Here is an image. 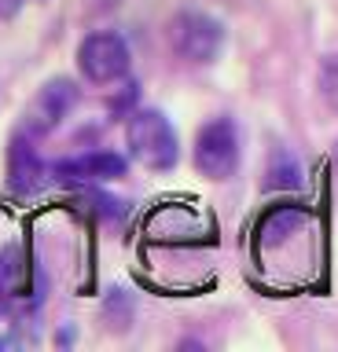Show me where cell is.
I'll return each mask as SVG.
<instances>
[{
  "label": "cell",
  "mask_w": 338,
  "mask_h": 352,
  "mask_svg": "<svg viewBox=\"0 0 338 352\" xmlns=\"http://www.w3.org/2000/svg\"><path fill=\"white\" fill-rule=\"evenodd\" d=\"M125 143L129 154L144 165V169L166 173L177 165V132H173L169 118L162 110H136L133 118L125 121Z\"/></svg>",
  "instance_id": "obj_1"
},
{
  "label": "cell",
  "mask_w": 338,
  "mask_h": 352,
  "mask_svg": "<svg viewBox=\"0 0 338 352\" xmlns=\"http://www.w3.org/2000/svg\"><path fill=\"white\" fill-rule=\"evenodd\" d=\"M41 180H45V165H41L30 136L19 132L12 140V151H8V184H12L15 195H34Z\"/></svg>",
  "instance_id": "obj_6"
},
{
  "label": "cell",
  "mask_w": 338,
  "mask_h": 352,
  "mask_svg": "<svg viewBox=\"0 0 338 352\" xmlns=\"http://www.w3.org/2000/svg\"><path fill=\"white\" fill-rule=\"evenodd\" d=\"M125 169H129L125 158L122 154H111V151L81 154V158L56 165V173L67 176V180H118V176H125Z\"/></svg>",
  "instance_id": "obj_7"
},
{
  "label": "cell",
  "mask_w": 338,
  "mask_h": 352,
  "mask_svg": "<svg viewBox=\"0 0 338 352\" xmlns=\"http://www.w3.org/2000/svg\"><path fill=\"white\" fill-rule=\"evenodd\" d=\"M320 96L327 99V107L338 110V55H331L320 66Z\"/></svg>",
  "instance_id": "obj_9"
},
{
  "label": "cell",
  "mask_w": 338,
  "mask_h": 352,
  "mask_svg": "<svg viewBox=\"0 0 338 352\" xmlns=\"http://www.w3.org/2000/svg\"><path fill=\"white\" fill-rule=\"evenodd\" d=\"M272 187H298L302 184V165L291 158L287 151L276 154V165H272Z\"/></svg>",
  "instance_id": "obj_8"
},
{
  "label": "cell",
  "mask_w": 338,
  "mask_h": 352,
  "mask_svg": "<svg viewBox=\"0 0 338 352\" xmlns=\"http://www.w3.org/2000/svg\"><path fill=\"white\" fill-rule=\"evenodd\" d=\"M169 41L188 63H213L224 48V26L206 11H180L169 26Z\"/></svg>",
  "instance_id": "obj_4"
},
{
  "label": "cell",
  "mask_w": 338,
  "mask_h": 352,
  "mask_svg": "<svg viewBox=\"0 0 338 352\" xmlns=\"http://www.w3.org/2000/svg\"><path fill=\"white\" fill-rule=\"evenodd\" d=\"M26 0H0V19H12L19 15V8H23Z\"/></svg>",
  "instance_id": "obj_11"
},
{
  "label": "cell",
  "mask_w": 338,
  "mask_h": 352,
  "mask_svg": "<svg viewBox=\"0 0 338 352\" xmlns=\"http://www.w3.org/2000/svg\"><path fill=\"white\" fill-rule=\"evenodd\" d=\"M19 275H23V264H19V253L8 250L0 253V294H8L12 286L19 283Z\"/></svg>",
  "instance_id": "obj_10"
},
{
  "label": "cell",
  "mask_w": 338,
  "mask_h": 352,
  "mask_svg": "<svg viewBox=\"0 0 338 352\" xmlns=\"http://www.w3.org/2000/svg\"><path fill=\"white\" fill-rule=\"evenodd\" d=\"M129 44L122 33H111V30H100V33H89L81 44H78V70L85 74V81L92 85H114L129 74Z\"/></svg>",
  "instance_id": "obj_2"
},
{
  "label": "cell",
  "mask_w": 338,
  "mask_h": 352,
  "mask_svg": "<svg viewBox=\"0 0 338 352\" xmlns=\"http://www.w3.org/2000/svg\"><path fill=\"white\" fill-rule=\"evenodd\" d=\"M74 103H78V85L74 81H67V77H52V81H45L37 88V96L30 99L26 114H23L26 136H48V132L74 110Z\"/></svg>",
  "instance_id": "obj_5"
},
{
  "label": "cell",
  "mask_w": 338,
  "mask_h": 352,
  "mask_svg": "<svg viewBox=\"0 0 338 352\" xmlns=\"http://www.w3.org/2000/svg\"><path fill=\"white\" fill-rule=\"evenodd\" d=\"M239 165V129L232 118H213L195 136V169L210 180H228Z\"/></svg>",
  "instance_id": "obj_3"
}]
</instances>
